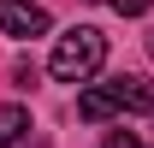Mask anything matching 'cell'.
Returning a JSON list of instances; mask_svg holds the SVG:
<instances>
[{
    "label": "cell",
    "mask_w": 154,
    "mask_h": 148,
    "mask_svg": "<svg viewBox=\"0 0 154 148\" xmlns=\"http://www.w3.org/2000/svg\"><path fill=\"white\" fill-rule=\"evenodd\" d=\"M107 6H113V12H119V18H142V12H148V6H154V0H107Z\"/></svg>",
    "instance_id": "5"
},
{
    "label": "cell",
    "mask_w": 154,
    "mask_h": 148,
    "mask_svg": "<svg viewBox=\"0 0 154 148\" xmlns=\"http://www.w3.org/2000/svg\"><path fill=\"white\" fill-rule=\"evenodd\" d=\"M24 130H30V113H24L18 101H6V107H0V148H18Z\"/></svg>",
    "instance_id": "4"
},
{
    "label": "cell",
    "mask_w": 154,
    "mask_h": 148,
    "mask_svg": "<svg viewBox=\"0 0 154 148\" xmlns=\"http://www.w3.org/2000/svg\"><path fill=\"white\" fill-rule=\"evenodd\" d=\"M101 148H148V142H142V136H131V130H113Z\"/></svg>",
    "instance_id": "6"
},
{
    "label": "cell",
    "mask_w": 154,
    "mask_h": 148,
    "mask_svg": "<svg viewBox=\"0 0 154 148\" xmlns=\"http://www.w3.org/2000/svg\"><path fill=\"white\" fill-rule=\"evenodd\" d=\"M119 113H154V89L142 77H113V83H89L77 95V119L83 125H107Z\"/></svg>",
    "instance_id": "1"
},
{
    "label": "cell",
    "mask_w": 154,
    "mask_h": 148,
    "mask_svg": "<svg viewBox=\"0 0 154 148\" xmlns=\"http://www.w3.org/2000/svg\"><path fill=\"white\" fill-rule=\"evenodd\" d=\"M48 12H42L36 0H0V30L6 36H18V42H30V36H48Z\"/></svg>",
    "instance_id": "3"
},
{
    "label": "cell",
    "mask_w": 154,
    "mask_h": 148,
    "mask_svg": "<svg viewBox=\"0 0 154 148\" xmlns=\"http://www.w3.org/2000/svg\"><path fill=\"white\" fill-rule=\"evenodd\" d=\"M148 54H154V30H148Z\"/></svg>",
    "instance_id": "7"
},
{
    "label": "cell",
    "mask_w": 154,
    "mask_h": 148,
    "mask_svg": "<svg viewBox=\"0 0 154 148\" xmlns=\"http://www.w3.org/2000/svg\"><path fill=\"white\" fill-rule=\"evenodd\" d=\"M101 65H107V36H101L95 24L65 30V36L54 42V59H48V71H54L59 83H89Z\"/></svg>",
    "instance_id": "2"
}]
</instances>
